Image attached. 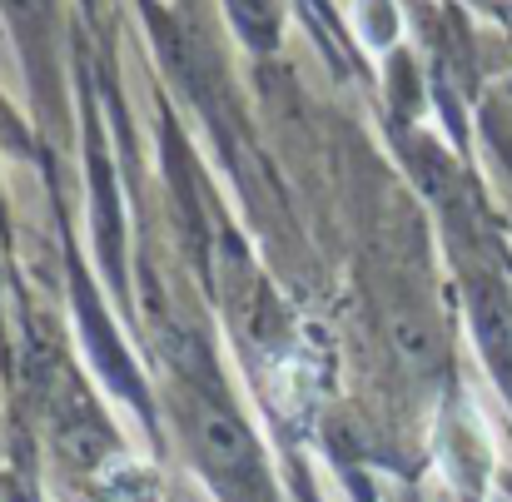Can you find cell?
Wrapping results in <instances>:
<instances>
[{"mask_svg":"<svg viewBox=\"0 0 512 502\" xmlns=\"http://www.w3.org/2000/svg\"><path fill=\"white\" fill-rule=\"evenodd\" d=\"M378 329H383V343H388L393 363H403L413 373H433L443 363V334H438V324H433V314L423 304H408V299L393 304Z\"/></svg>","mask_w":512,"mask_h":502,"instance_id":"7a4b0ae2","label":"cell"},{"mask_svg":"<svg viewBox=\"0 0 512 502\" xmlns=\"http://www.w3.org/2000/svg\"><path fill=\"white\" fill-rule=\"evenodd\" d=\"M174 428L184 458L209 478V488L224 502H279L254 433L244 428L239 408L224 393L204 383H184L174 393Z\"/></svg>","mask_w":512,"mask_h":502,"instance_id":"6da1fadb","label":"cell"}]
</instances>
